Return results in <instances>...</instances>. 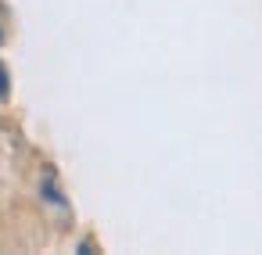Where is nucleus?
Instances as JSON below:
<instances>
[{"label":"nucleus","instance_id":"obj_1","mask_svg":"<svg viewBox=\"0 0 262 255\" xmlns=\"http://www.w3.org/2000/svg\"><path fill=\"white\" fill-rule=\"evenodd\" d=\"M4 97H8V69L0 65V101H4Z\"/></svg>","mask_w":262,"mask_h":255}]
</instances>
